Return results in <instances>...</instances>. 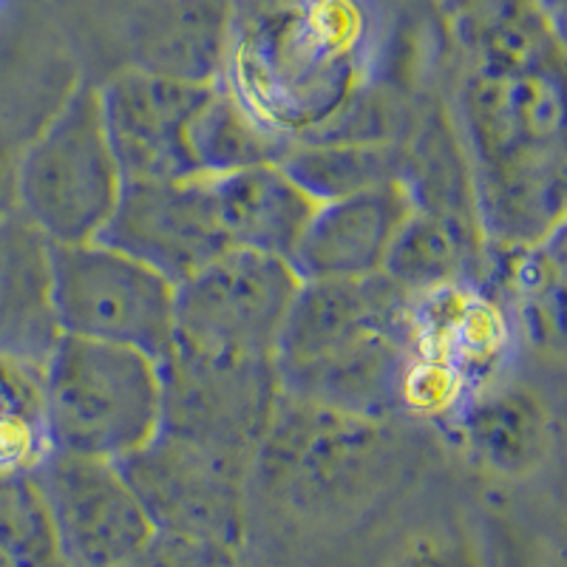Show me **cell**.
Segmentation results:
<instances>
[{
	"label": "cell",
	"instance_id": "cell-1",
	"mask_svg": "<svg viewBox=\"0 0 567 567\" xmlns=\"http://www.w3.org/2000/svg\"><path fill=\"white\" fill-rule=\"evenodd\" d=\"M40 374L58 452L120 463L162 432V363L154 354L60 336Z\"/></svg>",
	"mask_w": 567,
	"mask_h": 567
},
{
	"label": "cell",
	"instance_id": "cell-2",
	"mask_svg": "<svg viewBox=\"0 0 567 567\" xmlns=\"http://www.w3.org/2000/svg\"><path fill=\"white\" fill-rule=\"evenodd\" d=\"M123 185L100 85H71L20 151L18 213L49 245L91 241L111 219Z\"/></svg>",
	"mask_w": 567,
	"mask_h": 567
},
{
	"label": "cell",
	"instance_id": "cell-3",
	"mask_svg": "<svg viewBox=\"0 0 567 567\" xmlns=\"http://www.w3.org/2000/svg\"><path fill=\"white\" fill-rule=\"evenodd\" d=\"M60 336L116 343L162 361L176 336V284L100 239L49 245Z\"/></svg>",
	"mask_w": 567,
	"mask_h": 567
},
{
	"label": "cell",
	"instance_id": "cell-4",
	"mask_svg": "<svg viewBox=\"0 0 567 567\" xmlns=\"http://www.w3.org/2000/svg\"><path fill=\"white\" fill-rule=\"evenodd\" d=\"M298 287L287 258L230 247L176 287L174 343L272 361Z\"/></svg>",
	"mask_w": 567,
	"mask_h": 567
},
{
	"label": "cell",
	"instance_id": "cell-5",
	"mask_svg": "<svg viewBox=\"0 0 567 567\" xmlns=\"http://www.w3.org/2000/svg\"><path fill=\"white\" fill-rule=\"evenodd\" d=\"M159 363L162 432L236 465L258 449L278 398L270 358L210 354L174 343Z\"/></svg>",
	"mask_w": 567,
	"mask_h": 567
},
{
	"label": "cell",
	"instance_id": "cell-6",
	"mask_svg": "<svg viewBox=\"0 0 567 567\" xmlns=\"http://www.w3.org/2000/svg\"><path fill=\"white\" fill-rule=\"evenodd\" d=\"M97 239L140 258L176 287L230 250L221 233L213 176L205 174L125 182Z\"/></svg>",
	"mask_w": 567,
	"mask_h": 567
},
{
	"label": "cell",
	"instance_id": "cell-7",
	"mask_svg": "<svg viewBox=\"0 0 567 567\" xmlns=\"http://www.w3.org/2000/svg\"><path fill=\"white\" fill-rule=\"evenodd\" d=\"M463 120L477 179L565 162L559 78L477 71L463 91Z\"/></svg>",
	"mask_w": 567,
	"mask_h": 567
},
{
	"label": "cell",
	"instance_id": "cell-8",
	"mask_svg": "<svg viewBox=\"0 0 567 567\" xmlns=\"http://www.w3.org/2000/svg\"><path fill=\"white\" fill-rule=\"evenodd\" d=\"M412 301L386 272L363 278H301L284 321L276 369L347 352L378 338H412Z\"/></svg>",
	"mask_w": 567,
	"mask_h": 567
},
{
	"label": "cell",
	"instance_id": "cell-9",
	"mask_svg": "<svg viewBox=\"0 0 567 567\" xmlns=\"http://www.w3.org/2000/svg\"><path fill=\"white\" fill-rule=\"evenodd\" d=\"M213 83H185L123 69L100 85L105 131L125 182L182 179L196 168L187 125Z\"/></svg>",
	"mask_w": 567,
	"mask_h": 567
},
{
	"label": "cell",
	"instance_id": "cell-10",
	"mask_svg": "<svg viewBox=\"0 0 567 567\" xmlns=\"http://www.w3.org/2000/svg\"><path fill=\"white\" fill-rule=\"evenodd\" d=\"M52 523L89 559H114L140 548L148 514L114 460L52 452L34 468Z\"/></svg>",
	"mask_w": 567,
	"mask_h": 567
},
{
	"label": "cell",
	"instance_id": "cell-11",
	"mask_svg": "<svg viewBox=\"0 0 567 567\" xmlns=\"http://www.w3.org/2000/svg\"><path fill=\"white\" fill-rule=\"evenodd\" d=\"M403 179L318 202L290 265L298 278H363L383 272L400 227L412 213Z\"/></svg>",
	"mask_w": 567,
	"mask_h": 567
},
{
	"label": "cell",
	"instance_id": "cell-12",
	"mask_svg": "<svg viewBox=\"0 0 567 567\" xmlns=\"http://www.w3.org/2000/svg\"><path fill=\"white\" fill-rule=\"evenodd\" d=\"M230 0H136L125 18L128 69L219 83L230 54Z\"/></svg>",
	"mask_w": 567,
	"mask_h": 567
},
{
	"label": "cell",
	"instance_id": "cell-13",
	"mask_svg": "<svg viewBox=\"0 0 567 567\" xmlns=\"http://www.w3.org/2000/svg\"><path fill=\"white\" fill-rule=\"evenodd\" d=\"M227 247L290 261L318 202L278 162L213 176Z\"/></svg>",
	"mask_w": 567,
	"mask_h": 567
},
{
	"label": "cell",
	"instance_id": "cell-14",
	"mask_svg": "<svg viewBox=\"0 0 567 567\" xmlns=\"http://www.w3.org/2000/svg\"><path fill=\"white\" fill-rule=\"evenodd\" d=\"M58 338L49 241L14 213L0 219V354L43 367Z\"/></svg>",
	"mask_w": 567,
	"mask_h": 567
},
{
	"label": "cell",
	"instance_id": "cell-15",
	"mask_svg": "<svg viewBox=\"0 0 567 567\" xmlns=\"http://www.w3.org/2000/svg\"><path fill=\"white\" fill-rule=\"evenodd\" d=\"M477 225L474 213L414 202L389 250L383 272L409 296L454 287L477 256Z\"/></svg>",
	"mask_w": 567,
	"mask_h": 567
},
{
	"label": "cell",
	"instance_id": "cell-16",
	"mask_svg": "<svg viewBox=\"0 0 567 567\" xmlns=\"http://www.w3.org/2000/svg\"><path fill=\"white\" fill-rule=\"evenodd\" d=\"M292 142L267 123L247 100L221 83H213L187 125V151L196 174L221 176L252 165L281 162Z\"/></svg>",
	"mask_w": 567,
	"mask_h": 567
},
{
	"label": "cell",
	"instance_id": "cell-17",
	"mask_svg": "<svg viewBox=\"0 0 567 567\" xmlns=\"http://www.w3.org/2000/svg\"><path fill=\"white\" fill-rule=\"evenodd\" d=\"M457 432H463L471 452L494 468L525 471L548 452L550 414L528 389H496L460 409Z\"/></svg>",
	"mask_w": 567,
	"mask_h": 567
},
{
	"label": "cell",
	"instance_id": "cell-18",
	"mask_svg": "<svg viewBox=\"0 0 567 567\" xmlns=\"http://www.w3.org/2000/svg\"><path fill=\"white\" fill-rule=\"evenodd\" d=\"M316 202L341 199L406 176V148L358 140H303L278 162Z\"/></svg>",
	"mask_w": 567,
	"mask_h": 567
},
{
	"label": "cell",
	"instance_id": "cell-19",
	"mask_svg": "<svg viewBox=\"0 0 567 567\" xmlns=\"http://www.w3.org/2000/svg\"><path fill=\"white\" fill-rule=\"evenodd\" d=\"M49 452L40 367L0 354V474L34 471Z\"/></svg>",
	"mask_w": 567,
	"mask_h": 567
},
{
	"label": "cell",
	"instance_id": "cell-20",
	"mask_svg": "<svg viewBox=\"0 0 567 567\" xmlns=\"http://www.w3.org/2000/svg\"><path fill=\"white\" fill-rule=\"evenodd\" d=\"M27 140H18L7 123H0V219L18 213V165Z\"/></svg>",
	"mask_w": 567,
	"mask_h": 567
}]
</instances>
